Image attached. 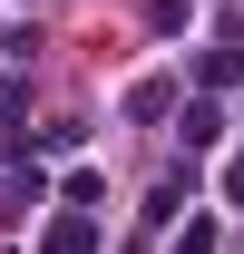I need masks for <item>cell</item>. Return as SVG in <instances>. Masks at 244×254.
<instances>
[{
  "label": "cell",
  "mask_w": 244,
  "mask_h": 254,
  "mask_svg": "<svg viewBox=\"0 0 244 254\" xmlns=\"http://www.w3.org/2000/svg\"><path fill=\"white\" fill-rule=\"evenodd\" d=\"M39 254H98V225L78 215V205H68V215L49 225V235H39Z\"/></svg>",
  "instance_id": "1"
},
{
  "label": "cell",
  "mask_w": 244,
  "mask_h": 254,
  "mask_svg": "<svg viewBox=\"0 0 244 254\" xmlns=\"http://www.w3.org/2000/svg\"><path fill=\"white\" fill-rule=\"evenodd\" d=\"M176 127H185V147H215V137H225V118H215V108H185Z\"/></svg>",
  "instance_id": "2"
},
{
  "label": "cell",
  "mask_w": 244,
  "mask_h": 254,
  "mask_svg": "<svg viewBox=\"0 0 244 254\" xmlns=\"http://www.w3.org/2000/svg\"><path fill=\"white\" fill-rule=\"evenodd\" d=\"M176 254H215V225H185V235H176Z\"/></svg>",
  "instance_id": "3"
},
{
  "label": "cell",
  "mask_w": 244,
  "mask_h": 254,
  "mask_svg": "<svg viewBox=\"0 0 244 254\" xmlns=\"http://www.w3.org/2000/svg\"><path fill=\"white\" fill-rule=\"evenodd\" d=\"M20 108H30V88H20V78H0V118H20Z\"/></svg>",
  "instance_id": "4"
},
{
  "label": "cell",
  "mask_w": 244,
  "mask_h": 254,
  "mask_svg": "<svg viewBox=\"0 0 244 254\" xmlns=\"http://www.w3.org/2000/svg\"><path fill=\"white\" fill-rule=\"evenodd\" d=\"M225 195H235V205H244V157H235V166H225Z\"/></svg>",
  "instance_id": "5"
}]
</instances>
